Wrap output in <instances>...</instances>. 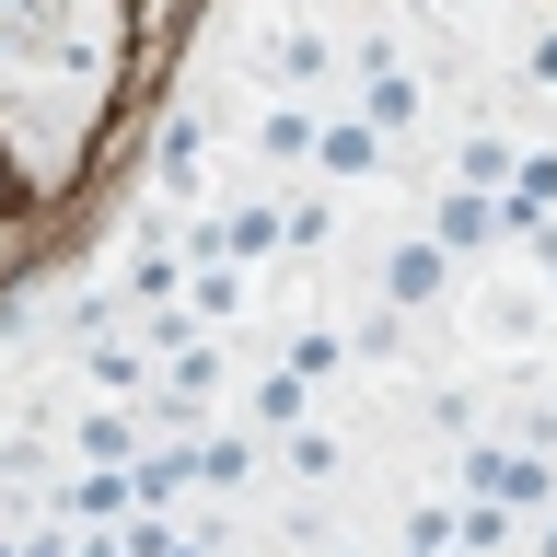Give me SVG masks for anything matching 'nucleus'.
Masks as SVG:
<instances>
[{"mask_svg": "<svg viewBox=\"0 0 557 557\" xmlns=\"http://www.w3.org/2000/svg\"><path fill=\"white\" fill-rule=\"evenodd\" d=\"M465 499H499V511H557V465H534V453H511V442H476V453H465Z\"/></svg>", "mask_w": 557, "mask_h": 557, "instance_id": "f257e3e1", "label": "nucleus"}, {"mask_svg": "<svg viewBox=\"0 0 557 557\" xmlns=\"http://www.w3.org/2000/svg\"><path fill=\"white\" fill-rule=\"evenodd\" d=\"M511 221H499V198H476V186H442V209H430V244H442L453 268L476 256V244H499Z\"/></svg>", "mask_w": 557, "mask_h": 557, "instance_id": "f03ea898", "label": "nucleus"}, {"mask_svg": "<svg viewBox=\"0 0 557 557\" xmlns=\"http://www.w3.org/2000/svg\"><path fill=\"white\" fill-rule=\"evenodd\" d=\"M442 290H453V256H442V244H395V256H383V302H395V313H430Z\"/></svg>", "mask_w": 557, "mask_h": 557, "instance_id": "7ed1b4c3", "label": "nucleus"}, {"mask_svg": "<svg viewBox=\"0 0 557 557\" xmlns=\"http://www.w3.org/2000/svg\"><path fill=\"white\" fill-rule=\"evenodd\" d=\"M139 442H151V418H116V407H82V430H70L82 465H139Z\"/></svg>", "mask_w": 557, "mask_h": 557, "instance_id": "20e7f679", "label": "nucleus"}, {"mask_svg": "<svg viewBox=\"0 0 557 557\" xmlns=\"http://www.w3.org/2000/svg\"><path fill=\"white\" fill-rule=\"evenodd\" d=\"M139 511V487L116 476V465H94V476H70V522H128Z\"/></svg>", "mask_w": 557, "mask_h": 557, "instance_id": "39448f33", "label": "nucleus"}, {"mask_svg": "<svg viewBox=\"0 0 557 557\" xmlns=\"http://www.w3.org/2000/svg\"><path fill=\"white\" fill-rule=\"evenodd\" d=\"M268 244H290V221H278L268 198H256V209H233V221H221V256H233V268H256Z\"/></svg>", "mask_w": 557, "mask_h": 557, "instance_id": "423d86ee", "label": "nucleus"}, {"mask_svg": "<svg viewBox=\"0 0 557 557\" xmlns=\"http://www.w3.org/2000/svg\"><path fill=\"white\" fill-rule=\"evenodd\" d=\"M511 522H522V511H499V499H465V511H453V557H499V546H511Z\"/></svg>", "mask_w": 557, "mask_h": 557, "instance_id": "0eeeda50", "label": "nucleus"}, {"mask_svg": "<svg viewBox=\"0 0 557 557\" xmlns=\"http://www.w3.org/2000/svg\"><path fill=\"white\" fill-rule=\"evenodd\" d=\"M313 163L325 174H383V128H313Z\"/></svg>", "mask_w": 557, "mask_h": 557, "instance_id": "6e6552de", "label": "nucleus"}, {"mask_svg": "<svg viewBox=\"0 0 557 557\" xmlns=\"http://www.w3.org/2000/svg\"><path fill=\"white\" fill-rule=\"evenodd\" d=\"M302 395H313V383L290 372V360H278V372L256 383V430H302Z\"/></svg>", "mask_w": 557, "mask_h": 557, "instance_id": "1a4fd4ad", "label": "nucleus"}, {"mask_svg": "<svg viewBox=\"0 0 557 557\" xmlns=\"http://www.w3.org/2000/svg\"><path fill=\"white\" fill-rule=\"evenodd\" d=\"M174 278H186V268H174L163 244H139V256H128V302H139V313H151V302H174Z\"/></svg>", "mask_w": 557, "mask_h": 557, "instance_id": "9d476101", "label": "nucleus"}, {"mask_svg": "<svg viewBox=\"0 0 557 557\" xmlns=\"http://www.w3.org/2000/svg\"><path fill=\"white\" fill-rule=\"evenodd\" d=\"M94 383H104V395H139V383H151V348H139V337H128V348L104 337V348H94Z\"/></svg>", "mask_w": 557, "mask_h": 557, "instance_id": "9b49d317", "label": "nucleus"}, {"mask_svg": "<svg viewBox=\"0 0 557 557\" xmlns=\"http://www.w3.org/2000/svg\"><path fill=\"white\" fill-rule=\"evenodd\" d=\"M256 476V442H209L198 430V487H244Z\"/></svg>", "mask_w": 557, "mask_h": 557, "instance_id": "f8f14e48", "label": "nucleus"}, {"mask_svg": "<svg viewBox=\"0 0 557 557\" xmlns=\"http://www.w3.org/2000/svg\"><path fill=\"white\" fill-rule=\"evenodd\" d=\"M360 104H372L360 128H383V139H395V128H407V116H418V82H395V70H383V82H372V94H360Z\"/></svg>", "mask_w": 557, "mask_h": 557, "instance_id": "ddd939ff", "label": "nucleus"}, {"mask_svg": "<svg viewBox=\"0 0 557 557\" xmlns=\"http://www.w3.org/2000/svg\"><path fill=\"white\" fill-rule=\"evenodd\" d=\"M233 302H244V268H198V290H186V313H198V325H221Z\"/></svg>", "mask_w": 557, "mask_h": 557, "instance_id": "4468645a", "label": "nucleus"}, {"mask_svg": "<svg viewBox=\"0 0 557 557\" xmlns=\"http://www.w3.org/2000/svg\"><path fill=\"white\" fill-rule=\"evenodd\" d=\"M268 163H313V116H302V104L268 116Z\"/></svg>", "mask_w": 557, "mask_h": 557, "instance_id": "2eb2a0df", "label": "nucleus"}, {"mask_svg": "<svg viewBox=\"0 0 557 557\" xmlns=\"http://www.w3.org/2000/svg\"><path fill=\"white\" fill-rule=\"evenodd\" d=\"M465 186L499 198V186H511V151H499V139H465Z\"/></svg>", "mask_w": 557, "mask_h": 557, "instance_id": "dca6fc26", "label": "nucleus"}, {"mask_svg": "<svg viewBox=\"0 0 557 557\" xmlns=\"http://www.w3.org/2000/svg\"><path fill=\"white\" fill-rule=\"evenodd\" d=\"M278 465H290V476H337V442H313V430H278Z\"/></svg>", "mask_w": 557, "mask_h": 557, "instance_id": "f3484780", "label": "nucleus"}, {"mask_svg": "<svg viewBox=\"0 0 557 557\" xmlns=\"http://www.w3.org/2000/svg\"><path fill=\"white\" fill-rule=\"evenodd\" d=\"M268 70H278V82H325V47H313V35H290V47H268Z\"/></svg>", "mask_w": 557, "mask_h": 557, "instance_id": "a211bd4d", "label": "nucleus"}, {"mask_svg": "<svg viewBox=\"0 0 557 557\" xmlns=\"http://www.w3.org/2000/svg\"><path fill=\"white\" fill-rule=\"evenodd\" d=\"M522 70H534V94H557V24L534 35V59H522Z\"/></svg>", "mask_w": 557, "mask_h": 557, "instance_id": "6ab92c4d", "label": "nucleus"}, {"mask_svg": "<svg viewBox=\"0 0 557 557\" xmlns=\"http://www.w3.org/2000/svg\"><path fill=\"white\" fill-rule=\"evenodd\" d=\"M534 557H557V522H546V534H534Z\"/></svg>", "mask_w": 557, "mask_h": 557, "instance_id": "aec40b11", "label": "nucleus"}, {"mask_svg": "<svg viewBox=\"0 0 557 557\" xmlns=\"http://www.w3.org/2000/svg\"><path fill=\"white\" fill-rule=\"evenodd\" d=\"M546 290H557V233H546Z\"/></svg>", "mask_w": 557, "mask_h": 557, "instance_id": "412c9836", "label": "nucleus"}]
</instances>
